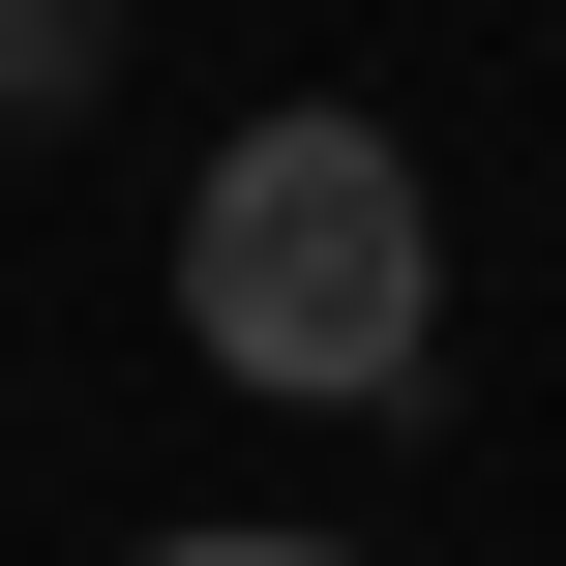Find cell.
Masks as SVG:
<instances>
[{"label":"cell","instance_id":"6da1fadb","mask_svg":"<svg viewBox=\"0 0 566 566\" xmlns=\"http://www.w3.org/2000/svg\"><path fill=\"white\" fill-rule=\"evenodd\" d=\"M418 328H448V209H418L388 119H239V149L179 179V358H209V388H269V418H388Z\"/></svg>","mask_w":566,"mask_h":566},{"label":"cell","instance_id":"7a4b0ae2","mask_svg":"<svg viewBox=\"0 0 566 566\" xmlns=\"http://www.w3.org/2000/svg\"><path fill=\"white\" fill-rule=\"evenodd\" d=\"M90 60H119V0H0V119H90Z\"/></svg>","mask_w":566,"mask_h":566},{"label":"cell","instance_id":"3957f363","mask_svg":"<svg viewBox=\"0 0 566 566\" xmlns=\"http://www.w3.org/2000/svg\"><path fill=\"white\" fill-rule=\"evenodd\" d=\"M119 566H358V537H119Z\"/></svg>","mask_w":566,"mask_h":566}]
</instances>
